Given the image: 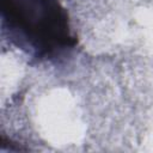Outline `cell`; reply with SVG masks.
I'll return each instance as SVG.
<instances>
[{
    "instance_id": "1",
    "label": "cell",
    "mask_w": 153,
    "mask_h": 153,
    "mask_svg": "<svg viewBox=\"0 0 153 153\" xmlns=\"http://www.w3.org/2000/svg\"><path fill=\"white\" fill-rule=\"evenodd\" d=\"M1 16L11 36L38 55H49L75 43L59 0H1Z\"/></svg>"
}]
</instances>
